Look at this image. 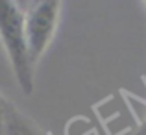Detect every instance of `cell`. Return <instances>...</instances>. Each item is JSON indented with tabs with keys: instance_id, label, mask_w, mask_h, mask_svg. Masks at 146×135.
<instances>
[{
	"instance_id": "6da1fadb",
	"label": "cell",
	"mask_w": 146,
	"mask_h": 135,
	"mask_svg": "<svg viewBox=\"0 0 146 135\" xmlns=\"http://www.w3.org/2000/svg\"><path fill=\"white\" fill-rule=\"evenodd\" d=\"M24 21L26 13L17 2L0 0V43L11 65L17 85L26 96H30L35 85V65L28 50Z\"/></svg>"
},
{
	"instance_id": "7a4b0ae2",
	"label": "cell",
	"mask_w": 146,
	"mask_h": 135,
	"mask_svg": "<svg viewBox=\"0 0 146 135\" xmlns=\"http://www.w3.org/2000/svg\"><path fill=\"white\" fill-rule=\"evenodd\" d=\"M59 17H61L59 0L37 2L26 13L24 30H26V41H28V50L33 65L39 63V59L44 56L48 46L52 45L57 24H59Z\"/></svg>"
},
{
	"instance_id": "3957f363",
	"label": "cell",
	"mask_w": 146,
	"mask_h": 135,
	"mask_svg": "<svg viewBox=\"0 0 146 135\" xmlns=\"http://www.w3.org/2000/svg\"><path fill=\"white\" fill-rule=\"evenodd\" d=\"M6 109H7V102L0 96V130L4 128V117H6Z\"/></svg>"
},
{
	"instance_id": "277c9868",
	"label": "cell",
	"mask_w": 146,
	"mask_h": 135,
	"mask_svg": "<svg viewBox=\"0 0 146 135\" xmlns=\"http://www.w3.org/2000/svg\"><path fill=\"white\" fill-rule=\"evenodd\" d=\"M133 135H146V122H144V124H143V126H141V128H139V130H137V132H135V133H133Z\"/></svg>"
}]
</instances>
